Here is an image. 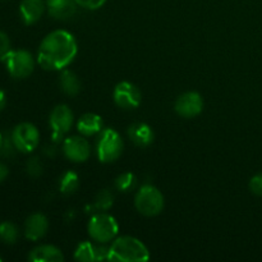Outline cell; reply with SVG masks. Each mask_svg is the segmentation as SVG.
I'll use <instances>...</instances> for the list:
<instances>
[{
	"label": "cell",
	"mask_w": 262,
	"mask_h": 262,
	"mask_svg": "<svg viewBox=\"0 0 262 262\" xmlns=\"http://www.w3.org/2000/svg\"><path fill=\"white\" fill-rule=\"evenodd\" d=\"M77 50V41L71 32L55 30L41 41L37 63L45 71H63L74 60Z\"/></svg>",
	"instance_id": "6da1fadb"
},
{
	"label": "cell",
	"mask_w": 262,
	"mask_h": 262,
	"mask_svg": "<svg viewBox=\"0 0 262 262\" xmlns=\"http://www.w3.org/2000/svg\"><path fill=\"white\" fill-rule=\"evenodd\" d=\"M148 258L150 252L147 247L140 239L130 235L117 238L109 247V261L145 262Z\"/></svg>",
	"instance_id": "7a4b0ae2"
},
{
	"label": "cell",
	"mask_w": 262,
	"mask_h": 262,
	"mask_svg": "<svg viewBox=\"0 0 262 262\" xmlns=\"http://www.w3.org/2000/svg\"><path fill=\"white\" fill-rule=\"evenodd\" d=\"M87 230H89L91 239L100 245H105V243L115 239L118 232H119V225L114 216L105 214V212H99L90 219Z\"/></svg>",
	"instance_id": "3957f363"
},
{
	"label": "cell",
	"mask_w": 262,
	"mask_h": 262,
	"mask_svg": "<svg viewBox=\"0 0 262 262\" xmlns=\"http://www.w3.org/2000/svg\"><path fill=\"white\" fill-rule=\"evenodd\" d=\"M124 142L119 133L113 128H105L99 133L96 143L97 158L101 163H113L122 155Z\"/></svg>",
	"instance_id": "277c9868"
},
{
	"label": "cell",
	"mask_w": 262,
	"mask_h": 262,
	"mask_svg": "<svg viewBox=\"0 0 262 262\" xmlns=\"http://www.w3.org/2000/svg\"><path fill=\"white\" fill-rule=\"evenodd\" d=\"M135 206L143 216H156L164 209V196L155 186L145 184L135 197Z\"/></svg>",
	"instance_id": "5b68a950"
},
{
	"label": "cell",
	"mask_w": 262,
	"mask_h": 262,
	"mask_svg": "<svg viewBox=\"0 0 262 262\" xmlns=\"http://www.w3.org/2000/svg\"><path fill=\"white\" fill-rule=\"evenodd\" d=\"M0 60L5 64L13 78H26L35 68L33 56L26 50H10L7 55L0 58Z\"/></svg>",
	"instance_id": "8992f818"
},
{
	"label": "cell",
	"mask_w": 262,
	"mask_h": 262,
	"mask_svg": "<svg viewBox=\"0 0 262 262\" xmlns=\"http://www.w3.org/2000/svg\"><path fill=\"white\" fill-rule=\"evenodd\" d=\"M12 141L15 150L23 154H30L35 150L40 142L38 129L31 123H20L13 129Z\"/></svg>",
	"instance_id": "52a82bcc"
},
{
	"label": "cell",
	"mask_w": 262,
	"mask_h": 262,
	"mask_svg": "<svg viewBox=\"0 0 262 262\" xmlns=\"http://www.w3.org/2000/svg\"><path fill=\"white\" fill-rule=\"evenodd\" d=\"M73 124V113L69 109V106L61 104L56 105L50 114V125L53 129V141L59 142L63 140L64 135L68 133Z\"/></svg>",
	"instance_id": "ba28073f"
},
{
	"label": "cell",
	"mask_w": 262,
	"mask_h": 262,
	"mask_svg": "<svg viewBox=\"0 0 262 262\" xmlns=\"http://www.w3.org/2000/svg\"><path fill=\"white\" fill-rule=\"evenodd\" d=\"M115 104L122 109H135L138 107L142 100L140 89L132 82L122 81L115 86L113 92Z\"/></svg>",
	"instance_id": "9c48e42d"
},
{
	"label": "cell",
	"mask_w": 262,
	"mask_h": 262,
	"mask_svg": "<svg viewBox=\"0 0 262 262\" xmlns=\"http://www.w3.org/2000/svg\"><path fill=\"white\" fill-rule=\"evenodd\" d=\"M204 109V100L202 96L196 91H188L178 96L176 101V112L182 118H194L201 114Z\"/></svg>",
	"instance_id": "30bf717a"
},
{
	"label": "cell",
	"mask_w": 262,
	"mask_h": 262,
	"mask_svg": "<svg viewBox=\"0 0 262 262\" xmlns=\"http://www.w3.org/2000/svg\"><path fill=\"white\" fill-rule=\"evenodd\" d=\"M63 152L66 158L73 163H84L90 158L91 147L86 138L81 136H73L64 140Z\"/></svg>",
	"instance_id": "8fae6325"
},
{
	"label": "cell",
	"mask_w": 262,
	"mask_h": 262,
	"mask_svg": "<svg viewBox=\"0 0 262 262\" xmlns=\"http://www.w3.org/2000/svg\"><path fill=\"white\" fill-rule=\"evenodd\" d=\"M74 258L78 261H102L109 258V247L95 246L91 242H82L74 251Z\"/></svg>",
	"instance_id": "7c38bea8"
},
{
	"label": "cell",
	"mask_w": 262,
	"mask_h": 262,
	"mask_svg": "<svg viewBox=\"0 0 262 262\" xmlns=\"http://www.w3.org/2000/svg\"><path fill=\"white\" fill-rule=\"evenodd\" d=\"M49 222L43 214L36 212L27 217L25 224L26 238L30 241H38L48 233Z\"/></svg>",
	"instance_id": "4fadbf2b"
},
{
	"label": "cell",
	"mask_w": 262,
	"mask_h": 262,
	"mask_svg": "<svg viewBox=\"0 0 262 262\" xmlns=\"http://www.w3.org/2000/svg\"><path fill=\"white\" fill-rule=\"evenodd\" d=\"M128 137L138 147H147L154 142V130L148 124L142 122L133 123L128 127Z\"/></svg>",
	"instance_id": "5bb4252c"
},
{
	"label": "cell",
	"mask_w": 262,
	"mask_h": 262,
	"mask_svg": "<svg viewBox=\"0 0 262 262\" xmlns=\"http://www.w3.org/2000/svg\"><path fill=\"white\" fill-rule=\"evenodd\" d=\"M46 2L43 0H22L19 7L20 17L26 25H33L42 17Z\"/></svg>",
	"instance_id": "9a60e30c"
},
{
	"label": "cell",
	"mask_w": 262,
	"mask_h": 262,
	"mask_svg": "<svg viewBox=\"0 0 262 262\" xmlns=\"http://www.w3.org/2000/svg\"><path fill=\"white\" fill-rule=\"evenodd\" d=\"M28 260L32 262H63V252L58 247L51 245L37 246L28 255Z\"/></svg>",
	"instance_id": "2e32d148"
},
{
	"label": "cell",
	"mask_w": 262,
	"mask_h": 262,
	"mask_svg": "<svg viewBox=\"0 0 262 262\" xmlns=\"http://www.w3.org/2000/svg\"><path fill=\"white\" fill-rule=\"evenodd\" d=\"M49 14L55 19H68L76 13V0H46Z\"/></svg>",
	"instance_id": "e0dca14e"
},
{
	"label": "cell",
	"mask_w": 262,
	"mask_h": 262,
	"mask_svg": "<svg viewBox=\"0 0 262 262\" xmlns=\"http://www.w3.org/2000/svg\"><path fill=\"white\" fill-rule=\"evenodd\" d=\"M102 127H104L102 118L94 113H86L77 122V129L84 137L99 135L102 130Z\"/></svg>",
	"instance_id": "ac0fdd59"
},
{
	"label": "cell",
	"mask_w": 262,
	"mask_h": 262,
	"mask_svg": "<svg viewBox=\"0 0 262 262\" xmlns=\"http://www.w3.org/2000/svg\"><path fill=\"white\" fill-rule=\"evenodd\" d=\"M60 87L63 92L69 96H74L81 91V81L78 76L72 71H63L60 74Z\"/></svg>",
	"instance_id": "d6986e66"
},
{
	"label": "cell",
	"mask_w": 262,
	"mask_h": 262,
	"mask_svg": "<svg viewBox=\"0 0 262 262\" xmlns=\"http://www.w3.org/2000/svg\"><path fill=\"white\" fill-rule=\"evenodd\" d=\"M79 186V178L77 173L68 170L61 176L59 181V189L63 194H72L77 191Z\"/></svg>",
	"instance_id": "ffe728a7"
},
{
	"label": "cell",
	"mask_w": 262,
	"mask_h": 262,
	"mask_svg": "<svg viewBox=\"0 0 262 262\" xmlns=\"http://www.w3.org/2000/svg\"><path fill=\"white\" fill-rule=\"evenodd\" d=\"M18 228L10 222L0 223V239L7 245H14L18 239Z\"/></svg>",
	"instance_id": "44dd1931"
},
{
	"label": "cell",
	"mask_w": 262,
	"mask_h": 262,
	"mask_svg": "<svg viewBox=\"0 0 262 262\" xmlns=\"http://www.w3.org/2000/svg\"><path fill=\"white\" fill-rule=\"evenodd\" d=\"M136 186H137V178L135 174L129 171L120 174L115 179V187L120 192H130L136 188Z\"/></svg>",
	"instance_id": "7402d4cb"
},
{
	"label": "cell",
	"mask_w": 262,
	"mask_h": 262,
	"mask_svg": "<svg viewBox=\"0 0 262 262\" xmlns=\"http://www.w3.org/2000/svg\"><path fill=\"white\" fill-rule=\"evenodd\" d=\"M114 202V196L109 189H102L95 197V207L100 211H106L113 206Z\"/></svg>",
	"instance_id": "603a6c76"
},
{
	"label": "cell",
	"mask_w": 262,
	"mask_h": 262,
	"mask_svg": "<svg viewBox=\"0 0 262 262\" xmlns=\"http://www.w3.org/2000/svg\"><path fill=\"white\" fill-rule=\"evenodd\" d=\"M26 170L31 177H38L42 174V164L37 158H32L26 164Z\"/></svg>",
	"instance_id": "cb8c5ba5"
},
{
	"label": "cell",
	"mask_w": 262,
	"mask_h": 262,
	"mask_svg": "<svg viewBox=\"0 0 262 262\" xmlns=\"http://www.w3.org/2000/svg\"><path fill=\"white\" fill-rule=\"evenodd\" d=\"M106 0H76L77 5H81L82 8L89 10H96L105 4Z\"/></svg>",
	"instance_id": "d4e9b609"
},
{
	"label": "cell",
	"mask_w": 262,
	"mask_h": 262,
	"mask_svg": "<svg viewBox=\"0 0 262 262\" xmlns=\"http://www.w3.org/2000/svg\"><path fill=\"white\" fill-rule=\"evenodd\" d=\"M250 189L252 191V193L262 197V173L252 177V179L250 181Z\"/></svg>",
	"instance_id": "484cf974"
},
{
	"label": "cell",
	"mask_w": 262,
	"mask_h": 262,
	"mask_svg": "<svg viewBox=\"0 0 262 262\" xmlns=\"http://www.w3.org/2000/svg\"><path fill=\"white\" fill-rule=\"evenodd\" d=\"M10 51V40L7 33L0 31V58L7 55Z\"/></svg>",
	"instance_id": "4316f807"
},
{
	"label": "cell",
	"mask_w": 262,
	"mask_h": 262,
	"mask_svg": "<svg viewBox=\"0 0 262 262\" xmlns=\"http://www.w3.org/2000/svg\"><path fill=\"white\" fill-rule=\"evenodd\" d=\"M8 173H9V171H8L7 166H5L4 164L0 163V183H2L5 178H7Z\"/></svg>",
	"instance_id": "83f0119b"
},
{
	"label": "cell",
	"mask_w": 262,
	"mask_h": 262,
	"mask_svg": "<svg viewBox=\"0 0 262 262\" xmlns=\"http://www.w3.org/2000/svg\"><path fill=\"white\" fill-rule=\"evenodd\" d=\"M5 102H7V99H5L4 91H2V90H0V112H2V110L4 109Z\"/></svg>",
	"instance_id": "f1b7e54d"
},
{
	"label": "cell",
	"mask_w": 262,
	"mask_h": 262,
	"mask_svg": "<svg viewBox=\"0 0 262 262\" xmlns=\"http://www.w3.org/2000/svg\"><path fill=\"white\" fill-rule=\"evenodd\" d=\"M3 141H4V138H3L2 133H0V148H2V146H3Z\"/></svg>",
	"instance_id": "f546056e"
},
{
	"label": "cell",
	"mask_w": 262,
	"mask_h": 262,
	"mask_svg": "<svg viewBox=\"0 0 262 262\" xmlns=\"http://www.w3.org/2000/svg\"><path fill=\"white\" fill-rule=\"evenodd\" d=\"M0 262H2V257H0Z\"/></svg>",
	"instance_id": "4dcf8cb0"
}]
</instances>
